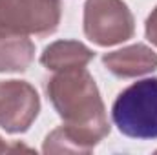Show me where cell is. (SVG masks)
I'll use <instances>...</instances> for the list:
<instances>
[{"label": "cell", "instance_id": "6da1fadb", "mask_svg": "<svg viewBox=\"0 0 157 155\" xmlns=\"http://www.w3.org/2000/svg\"><path fill=\"white\" fill-rule=\"evenodd\" d=\"M46 93L64 124L46 137L44 153H90L110 133L101 91L86 68L55 71Z\"/></svg>", "mask_w": 157, "mask_h": 155}, {"label": "cell", "instance_id": "7a4b0ae2", "mask_svg": "<svg viewBox=\"0 0 157 155\" xmlns=\"http://www.w3.org/2000/svg\"><path fill=\"white\" fill-rule=\"evenodd\" d=\"M112 119L130 139H157V78H143L122 89L112 106Z\"/></svg>", "mask_w": 157, "mask_h": 155}, {"label": "cell", "instance_id": "3957f363", "mask_svg": "<svg viewBox=\"0 0 157 155\" xmlns=\"http://www.w3.org/2000/svg\"><path fill=\"white\" fill-rule=\"evenodd\" d=\"M60 0H0V33L48 37L60 24Z\"/></svg>", "mask_w": 157, "mask_h": 155}, {"label": "cell", "instance_id": "277c9868", "mask_svg": "<svg viewBox=\"0 0 157 155\" xmlns=\"http://www.w3.org/2000/svg\"><path fill=\"white\" fill-rule=\"evenodd\" d=\"M84 35L97 46L110 47L133 39L135 20L122 0H86Z\"/></svg>", "mask_w": 157, "mask_h": 155}, {"label": "cell", "instance_id": "5b68a950", "mask_svg": "<svg viewBox=\"0 0 157 155\" xmlns=\"http://www.w3.org/2000/svg\"><path fill=\"white\" fill-rule=\"evenodd\" d=\"M40 112L37 89L26 80H0V128L7 133H24Z\"/></svg>", "mask_w": 157, "mask_h": 155}, {"label": "cell", "instance_id": "8992f818", "mask_svg": "<svg viewBox=\"0 0 157 155\" xmlns=\"http://www.w3.org/2000/svg\"><path fill=\"white\" fill-rule=\"evenodd\" d=\"M106 70L119 78H135L157 70V53L146 44L126 46L102 55Z\"/></svg>", "mask_w": 157, "mask_h": 155}, {"label": "cell", "instance_id": "52a82bcc", "mask_svg": "<svg viewBox=\"0 0 157 155\" xmlns=\"http://www.w3.org/2000/svg\"><path fill=\"white\" fill-rule=\"evenodd\" d=\"M95 59V53L78 40H57L44 47L40 64L49 71H64L86 68Z\"/></svg>", "mask_w": 157, "mask_h": 155}, {"label": "cell", "instance_id": "ba28073f", "mask_svg": "<svg viewBox=\"0 0 157 155\" xmlns=\"http://www.w3.org/2000/svg\"><path fill=\"white\" fill-rule=\"evenodd\" d=\"M35 60V44L29 37L0 33V73H22Z\"/></svg>", "mask_w": 157, "mask_h": 155}, {"label": "cell", "instance_id": "9c48e42d", "mask_svg": "<svg viewBox=\"0 0 157 155\" xmlns=\"http://www.w3.org/2000/svg\"><path fill=\"white\" fill-rule=\"evenodd\" d=\"M144 31H146V39L157 47V6L152 9V13H150L148 18H146Z\"/></svg>", "mask_w": 157, "mask_h": 155}, {"label": "cell", "instance_id": "30bf717a", "mask_svg": "<svg viewBox=\"0 0 157 155\" xmlns=\"http://www.w3.org/2000/svg\"><path fill=\"white\" fill-rule=\"evenodd\" d=\"M17 150H24V152H33L31 148H28V146H22V144H7V142H4L2 141V137H0V153H4V152H17Z\"/></svg>", "mask_w": 157, "mask_h": 155}]
</instances>
